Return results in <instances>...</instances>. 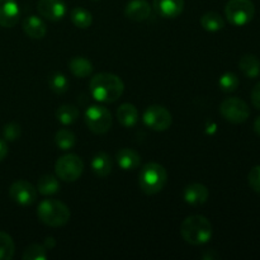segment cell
<instances>
[{"instance_id": "cell-1", "label": "cell", "mask_w": 260, "mask_h": 260, "mask_svg": "<svg viewBox=\"0 0 260 260\" xmlns=\"http://www.w3.org/2000/svg\"><path fill=\"white\" fill-rule=\"evenodd\" d=\"M89 89L95 101L101 103H113L123 94L124 84L122 79L114 74L101 73L91 78Z\"/></svg>"}, {"instance_id": "cell-2", "label": "cell", "mask_w": 260, "mask_h": 260, "mask_svg": "<svg viewBox=\"0 0 260 260\" xmlns=\"http://www.w3.org/2000/svg\"><path fill=\"white\" fill-rule=\"evenodd\" d=\"M180 235L188 244L203 245L212 238V225L205 216H189L180 225Z\"/></svg>"}, {"instance_id": "cell-3", "label": "cell", "mask_w": 260, "mask_h": 260, "mask_svg": "<svg viewBox=\"0 0 260 260\" xmlns=\"http://www.w3.org/2000/svg\"><path fill=\"white\" fill-rule=\"evenodd\" d=\"M168 183V173L162 165L157 162H147L142 167L139 174L140 189L147 196L161 192Z\"/></svg>"}, {"instance_id": "cell-4", "label": "cell", "mask_w": 260, "mask_h": 260, "mask_svg": "<svg viewBox=\"0 0 260 260\" xmlns=\"http://www.w3.org/2000/svg\"><path fill=\"white\" fill-rule=\"evenodd\" d=\"M37 216L41 222L50 228H61L70 220V210L57 200H45L38 205Z\"/></svg>"}, {"instance_id": "cell-5", "label": "cell", "mask_w": 260, "mask_h": 260, "mask_svg": "<svg viewBox=\"0 0 260 260\" xmlns=\"http://www.w3.org/2000/svg\"><path fill=\"white\" fill-rule=\"evenodd\" d=\"M255 7L251 0H229L225 7V15L229 22L236 27H243L253 20Z\"/></svg>"}, {"instance_id": "cell-6", "label": "cell", "mask_w": 260, "mask_h": 260, "mask_svg": "<svg viewBox=\"0 0 260 260\" xmlns=\"http://www.w3.org/2000/svg\"><path fill=\"white\" fill-rule=\"evenodd\" d=\"M84 172V162L75 154H66L58 157L55 164V173L63 182H75Z\"/></svg>"}, {"instance_id": "cell-7", "label": "cell", "mask_w": 260, "mask_h": 260, "mask_svg": "<svg viewBox=\"0 0 260 260\" xmlns=\"http://www.w3.org/2000/svg\"><path fill=\"white\" fill-rule=\"evenodd\" d=\"M85 123L96 135L106 134L112 127V114L106 107L91 106L85 112Z\"/></svg>"}, {"instance_id": "cell-8", "label": "cell", "mask_w": 260, "mask_h": 260, "mask_svg": "<svg viewBox=\"0 0 260 260\" xmlns=\"http://www.w3.org/2000/svg\"><path fill=\"white\" fill-rule=\"evenodd\" d=\"M220 112L226 121L231 123H244L250 116V108L240 98H228L221 103Z\"/></svg>"}, {"instance_id": "cell-9", "label": "cell", "mask_w": 260, "mask_h": 260, "mask_svg": "<svg viewBox=\"0 0 260 260\" xmlns=\"http://www.w3.org/2000/svg\"><path fill=\"white\" fill-rule=\"evenodd\" d=\"M142 121L154 131H167L172 126V114L165 107L151 106L145 111Z\"/></svg>"}, {"instance_id": "cell-10", "label": "cell", "mask_w": 260, "mask_h": 260, "mask_svg": "<svg viewBox=\"0 0 260 260\" xmlns=\"http://www.w3.org/2000/svg\"><path fill=\"white\" fill-rule=\"evenodd\" d=\"M9 196L20 206H30L37 200V188L27 180H17L9 188Z\"/></svg>"}, {"instance_id": "cell-11", "label": "cell", "mask_w": 260, "mask_h": 260, "mask_svg": "<svg viewBox=\"0 0 260 260\" xmlns=\"http://www.w3.org/2000/svg\"><path fill=\"white\" fill-rule=\"evenodd\" d=\"M37 10L45 19L57 22L65 17L68 9L62 0H38Z\"/></svg>"}, {"instance_id": "cell-12", "label": "cell", "mask_w": 260, "mask_h": 260, "mask_svg": "<svg viewBox=\"0 0 260 260\" xmlns=\"http://www.w3.org/2000/svg\"><path fill=\"white\" fill-rule=\"evenodd\" d=\"M19 7L15 0H0V27H14L19 20Z\"/></svg>"}, {"instance_id": "cell-13", "label": "cell", "mask_w": 260, "mask_h": 260, "mask_svg": "<svg viewBox=\"0 0 260 260\" xmlns=\"http://www.w3.org/2000/svg\"><path fill=\"white\" fill-rule=\"evenodd\" d=\"M152 7L160 17L173 19L183 13L184 0H154Z\"/></svg>"}, {"instance_id": "cell-14", "label": "cell", "mask_w": 260, "mask_h": 260, "mask_svg": "<svg viewBox=\"0 0 260 260\" xmlns=\"http://www.w3.org/2000/svg\"><path fill=\"white\" fill-rule=\"evenodd\" d=\"M124 14L134 22H144L151 14V7L145 0H131L126 5Z\"/></svg>"}, {"instance_id": "cell-15", "label": "cell", "mask_w": 260, "mask_h": 260, "mask_svg": "<svg viewBox=\"0 0 260 260\" xmlns=\"http://www.w3.org/2000/svg\"><path fill=\"white\" fill-rule=\"evenodd\" d=\"M208 196H210V192H208L207 187H205L201 183L189 184L188 187H185L184 192H183L184 201L190 206L203 205L208 200Z\"/></svg>"}, {"instance_id": "cell-16", "label": "cell", "mask_w": 260, "mask_h": 260, "mask_svg": "<svg viewBox=\"0 0 260 260\" xmlns=\"http://www.w3.org/2000/svg\"><path fill=\"white\" fill-rule=\"evenodd\" d=\"M23 30L28 37L33 38V40H42L47 33L45 22L37 15H29L23 20Z\"/></svg>"}, {"instance_id": "cell-17", "label": "cell", "mask_w": 260, "mask_h": 260, "mask_svg": "<svg viewBox=\"0 0 260 260\" xmlns=\"http://www.w3.org/2000/svg\"><path fill=\"white\" fill-rule=\"evenodd\" d=\"M117 162H118L119 168L126 172L128 170H135L140 167L141 164V156L137 151L132 149H122L117 152Z\"/></svg>"}, {"instance_id": "cell-18", "label": "cell", "mask_w": 260, "mask_h": 260, "mask_svg": "<svg viewBox=\"0 0 260 260\" xmlns=\"http://www.w3.org/2000/svg\"><path fill=\"white\" fill-rule=\"evenodd\" d=\"M112 168H113V162H112L111 156L106 152H98L91 160V170L99 178H106L107 175H109Z\"/></svg>"}, {"instance_id": "cell-19", "label": "cell", "mask_w": 260, "mask_h": 260, "mask_svg": "<svg viewBox=\"0 0 260 260\" xmlns=\"http://www.w3.org/2000/svg\"><path fill=\"white\" fill-rule=\"evenodd\" d=\"M117 118L123 127H134L139 121V111L134 104L123 103L117 111Z\"/></svg>"}, {"instance_id": "cell-20", "label": "cell", "mask_w": 260, "mask_h": 260, "mask_svg": "<svg viewBox=\"0 0 260 260\" xmlns=\"http://www.w3.org/2000/svg\"><path fill=\"white\" fill-rule=\"evenodd\" d=\"M69 68L76 78H86L93 73V63L83 56H76V57L71 58L69 62Z\"/></svg>"}, {"instance_id": "cell-21", "label": "cell", "mask_w": 260, "mask_h": 260, "mask_svg": "<svg viewBox=\"0 0 260 260\" xmlns=\"http://www.w3.org/2000/svg\"><path fill=\"white\" fill-rule=\"evenodd\" d=\"M37 192L42 196H53L60 192L58 179L52 174H45L38 179Z\"/></svg>"}, {"instance_id": "cell-22", "label": "cell", "mask_w": 260, "mask_h": 260, "mask_svg": "<svg viewBox=\"0 0 260 260\" xmlns=\"http://www.w3.org/2000/svg\"><path fill=\"white\" fill-rule=\"evenodd\" d=\"M239 68L248 78H256L260 74V60L254 55H244L239 61Z\"/></svg>"}, {"instance_id": "cell-23", "label": "cell", "mask_w": 260, "mask_h": 260, "mask_svg": "<svg viewBox=\"0 0 260 260\" xmlns=\"http://www.w3.org/2000/svg\"><path fill=\"white\" fill-rule=\"evenodd\" d=\"M201 25L207 32H218L225 27V20L216 12H207L201 18Z\"/></svg>"}, {"instance_id": "cell-24", "label": "cell", "mask_w": 260, "mask_h": 260, "mask_svg": "<svg viewBox=\"0 0 260 260\" xmlns=\"http://www.w3.org/2000/svg\"><path fill=\"white\" fill-rule=\"evenodd\" d=\"M56 118L63 126H69L79 118V109L71 104H63L56 111Z\"/></svg>"}, {"instance_id": "cell-25", "label": "cell", "mask_w": 260, "mask_h": 260, "mask_svg": "<svg viewBox=\"0 0 260 260\" xmlns=\"http://www.w3.org/2000/svg\"><path fill=\"white\" fill-rule=\"evenodd\" d=\"M70 18L71 22L74 23V25H76L78 28H81V29H86V28L90 27L91 23H93L91 13L80 7H76L71 10Z\"/></svg>"}, {"instance_id": "cell-26", "label": "cell", "mask_w": 260, "mask_h": 260, "mask_svg": "<svg viewBox=\"0 0 260 260\" xmlns=\"http://www.w3.org/2000/svg\"><path fill=\"white\" fill-rule=\"evenodd\" d=\"M55 142L56 145H57L58 149L66 151V150H70L75 146L76 137L75 135H74V132H71L70 129L62 128L60 129V131L56 132Z\"/></svg>"}, {"instance_id": "cell-27", "label": "cell", "mask_w": 260, "mask_h": 260, "mask_svg": "<svg viewBox=\"0 0 260 260\" xmlns=\"http://www.w3.org/2000/svg\"><path fill=\"white\" fill-rule=\"evenodd\" d=\"M15 245L12 236L0 231V260H10L14 256Z\"/></svg>"}, {"instance_id": "cell-28", "label": "cell", "mask_w": 260, "mask_h": 260, "mask_svg": "<svg viewBox=\"0 0 260 260\" xmlns=\"http://www.w3.org/2000/svg\"><path fill=\"white\" fill-rule=\"evenodd\" d=\"M48 84H50L51 90L56 94H63L69 89L68 78L61 73H53L48 79Z\"/></svg>"}, {"instance_id": "cell-29", "label": "cell", "mask_w": 260, "mask_h": 260, "mask_svg": "<svg viewBox=\"0 0 260 260\" xmlns=\"http://www.w3.org/2000/svg\"><path fill=\"white\" fill-rule=\"evenodd\" d=\"M23 259L24 260H46L47 259V249L45 245L41 244H32L28 248H25L23 253Z\"/></svg>"}, {"instance_id": "cell-30", "label": "cell", "mask_w": 260, "mask_h": 260, "mask_svg": "<svg viewBox=\"0 0 260 260\" xmlns=\"http://www.w3.org/2000/svg\"><path fill=\"white\" fill-rule=\"evenodd\" d=\"M221 90L225 93H233L239 86V78L234 73H226L218 80Z\"/></svg>"}, {"instance_id": "cell-31", "label": "cell", "mask_w": 260, "mask_h": 260, "mask_svg": "<svg viewBox=\"0 0 260 260\" xmlns=\"http://www.w3.org/2000/svg\"><path fill=\"white\" fill-rule=\"evenodd\" d=\"M3 136L8 141H15L20 136V127L17 123H8L3 128Z\"/></svg>"}, {"instance_id": "cell-32", "label": "cell", "mask_w": 260, "mask_h": 260, "mask_svg": "<svg viewBox=\"0 0 260 260\" xmlns=\"http://www.w3.org/2000/svg\"><path fill=\"white\" fill-rule=\"evenodd\" d=\"M248 180L251 189L260 194V165H256V167H254L253 169L249 172Z\"/></svg>"}, {"instance_id": "cell-33", "label": "cell", "mask_w": 260, "mask_h": 260, "mask_svg": "<svg viewBox=\"0 0 260 260\" xmlns=\"http://www.w3.org/2000/svg\"><path fill=\"white\" fill-rule=\"evenodd\" d=\"M251 101H253L254 106L260 109V83L256 84L251 91Z\"/></svg>"}, {"instance_id": "cell-34", "label": "cell", "mask_w": 260, "mask_h": 260, "mask_svg": "<svg viewBox=\"0 0 260 260\" xmlns=\"http://www.w3.org/2000/svg\"><path fill=\"white\" fill-rule=\"evenodd\" d=\"M7 154H8V145H7V142H5L4 140L0 139V161H3V160L5 159Z\"/></svg>"}, {"instance_id": "cell-35", "label": "cell", "mask_w": 260, "mask_h": 260, "mask_svg": "<svg viewBox=\"0 0 260 260\" xmlns=\"http://www.w3.org/2000/svg\"><path fill=\"white\" fill-rule=\"evenodd\" d=\"M55 240H53V238H47L46 239V245H45V248L47 249V250H50L51 248H53V246H55Z\"/></svg>"}, {"instance_id": "cell-36", "label": "cell", "mask_w": 260, "mask_h": 260, "mask_svg": "<svg viewBox=\"0 0 260 260\" xmlns=\"http://www.w3.org/2000/svg\"><path fill=\"white\" fill-rule=\"evenodd\" d=\"M254 129H255L256 134L260 136V116L255 119V122H254Z\"/></svg>"}, {"instance_id": "cell-37", "label": "cell", "mask_w": 260, "mask_h": 260, "mask_svg": "<svg viewBox=\"0 0 260 260\" xmlns=\"http://www.w3.org/2000/svg\"><path fill=\"white\" fill-rule=\"evenodd\" d=\"M94 2H98V0H94Z\"/></svg>"}]
</instances>
